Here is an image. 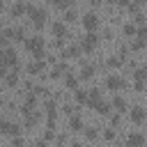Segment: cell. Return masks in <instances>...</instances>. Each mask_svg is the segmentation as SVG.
I'll list each match as a JSON object with an SVG mask.
<instances>
[{
	"label": "cell",
	"mask_w": 147,
	"mask_h": 147,
	"mask_svg": "<svg viewBox=\"0 0 147 147\" xmlns=\"http://www.w3.org/2000/svg\"><path fill=\"white\" fill-rule=\"evenodd\" d=\"M11 39H16V41H23L25 39V28H14V34H11Z\"/></svg>",
	"instance_id": "cell-25"
},
{
	"label": "cell",
	"mask_w": 147,
	"mask_h": 147,
	"mask_svg": "<svg viewBox=\"0 0 147 147\" xmlns=\"http://www.w3.org/2000/svg\"><path fill=\"white\" fill-rule=\"evenodd\" d=\"M2 106H5V99H2V94H0V108H2Z\"/></svg>",
	"instance_id": "cell-44"
},
{
	"label": "cell",
	"mask_w": 147,
	"mask_h": 147,
	"mask_svg": "<svg viewBox=\"0 0 147 147\" xmlns=\"http://www.w3.org/2000/svg\"><path fill=\"white\" fill-rule=\"evenodd\" d=\"M44 110H46L48 117H55V110H57V108H55V101H53V99H46V101H44Z\"/></svg>",
	"instance_id": "cell-22"
},
{
	"label": "cell",
	"mask_w": 147,
	"mask_h": 147,
	"mask_svg": "<svg viewBox=\"0 0 147 147\" xmlns=\"http://www.w3.org/2000/svg\"><path fill=\"white\" fill-rule=\"evenodd\" d=\"M142 46H145V39H140V37H136V39L131 41V48H133V51H142Z\"/></svg>",
	"instance_id": "cell-28"
},
{
	"label": "cell",
	"mask_w": 147,
	"mask_h": 147,
	"mask_svg": "<svg viewBox=\"0 0 147 147\" xmlns=\"http://www.w3.org/2000/svg\"><path fill=\"white\" fill-rule=\"evenodd\" d=\"M25 11H28V5H25V2H14L11 16H21V14H25Z\"/></svg>",
	"instance_id": "cell-19"
},
{
	"label": "cell",
	"mask_w": 147,
	"mask_h": 147,
	"mask_svg": "<svg viewBox=\"0 0 147 147\" xmlns=\"http://www.w3.org/2000/svg\"><path fill=\"white\" fill-rule=\"evenodd\" d=\"M9 124H11L9 119H5V117L0 119V133H2V136H5V133H9Z\"/></svg>",
	"instance_id": "cell-30"
},
{
	"label": "cell",
	"mask_w": 147,
	"mask_h": 147,
	"mask_svg": "<svg viewBox=\"0 0 147 147\" xmlns=\"http://www.w3.org/2000/svg\"><path fill=\"white\" fill-rule=\"evenodd\" d=\"M92 2V7H96V5H101V0H90Z\"/></svg>",
	"instance_id": "cell-43"
},
{
	"label": "cell",
	"mask_w": 147,
	"mask_h": 147,
	"mask_svg": "<svg viewBox=\"0 0 147 147\" xmlns=\"http://www.w3.org/2000/svg\"><path fill=\"white\" fill-rule=\"evenodd\" d=\"M74 99H76V103H87V90H74Z\"/></svg>",
	"instance_id": "cell-21"
},
{
	"label": "cell",
	"mask_w": 147,
	"mask_h": 147,
	"mask_svg": "<svg viewBox=\"0 0 147 147\" xmlns=\"http://www.w3.org/2000/svg\"><path fill=\"white\" fill-rule=\"evenodd\" d=\"M106 87H108L110 92H117V90L126 87V80H124V78H119L117 74H110V76L106 78Z\"/></svg>",
	"instance_id": "cell-4"
},
{
	"label": "cell",
	"mask_w": 147,
	"mask_h": 147,
	"mask_svg": "<svg viewBox=\"0 0 147 147\" xmlns=\"http://www.w3.org/2000/svg\"><path fill=\"white\" fill-rule=\"evenodd\" d=\"M115 2H117V0H108V5H115Z\"/></svg>",
	"instance_id": "cell-45"
},
{
	"label": "cell",
	"mask_w": 147,
	"mask_h": 147,
	"mask_svg": "<svg viewBox=\"0 0 147 147\" xmlns=\"http://www.w3.org/2000/svg\"><path fill=\"white\" fill-rule=\"evenodd\" d=\"M23 41H25L28 51H34V48H44V37H39V34H34V37H25Z\"/></svg>",
	"instance_id": "cell-7"
},
{
	"label": "cell",
	"mask_w": 147,
	"mask_h": 147,
	"mask_svg": "<svg viewBox=\"0 0 147 147\" xmlns=\"http://www.w3.org/2000/svg\"><path fill=\"white\" fill-rule=\"evenodd\" d=\"M96 41H99V34H96V30H87V34L83 37V41H80L78 46H80V51H85V53H92V48L96 46Z\"/></svg>",
	"instance_id": "cell-3"
},
{
	"label": "cell",
	"mask_w": 147,
	"mask_h": 147,
	"mask_svg": "<svg viewBox=\"0 0 147 147\" xmlns=\"http://www.w3.org/2000/svg\"><path fill=\"white\" fill-rule=\"evenodd\" d=\"M122 30H124V34H126V37H133V34H136V25H133V23H124V28H122Z\"/></svg>",
	"instance_id": "cell-27"
},
{
	"label": "cell",
	"mask_w": 147,
	"mask_h": 147,
	"mask_svg": "<svg viewBox=\"0 0 147 147\" xmlns=\"http://www.w3.org/2000/svg\"><path fill=\"white\" fill-rule=\"evenodd\" d=\"M28 16L34 23V28H41L46 23V9L44 7H28Z\"/></svg>",
	"instance_id": "cell-2"
},
{
	"label": "cell",
	"mask_w": 147,
	"mask_h": 147,
	"mask_svg": "<svg viewBox=\"0 0 147 147\" xmlns=\"http://www.w3.org/2000/svg\"><path fill=\"white\" fill-rule=\"evenodd\" d=\"M110 108L122 115V113H126V101H124L122 96H113V99H110Z\"/></svg>",
	"instance_id": "cell-8"
},
{
	"label": "cell",
	"mask_w": 147,
	"mask_h": 147,
	"mask_svg": "<svg viewBox=\"0 0 147 147\" xmlns=\"http://www.w3.org/2000/svg\"><path fill=\"white\" fill-rule=\"evenodd\" d=\"M30 53H32L34 60H44V57H46V51H44V48H34V51H30Z\"/></svg>",
	"instance_id": "cell-29"
},
{
	"label": "cell",
	"mask_w": 147,
	"mask_h": 147,
	"mask_svg": "<svg viewBox=\"0 0 147 147\" xmlns=\"http://www.w3.org/2000/svg\"><path fill=\"white\" fill-rule=\"evenodd\" d=\"M64 85L69 87V90H76L78 87V78L71 74V71H67V78H64Z\"/></svg>",
	"instance_id": "cell-20"
},
{
	"label": "cell",
	"mask_w": 147,
	"mask_h": 147,
	"mask_svg": "<svg viewBox=\"0 0 147 147\" xmlns=\"http://www.w3.org/2000/svg\"><path fill=\"white\" fill-rule=\"evenodd\" d=\"M94 110H96L99 115H110V113H113V108H110V101H101V99L94 103Z\"/></svg>",
	"instance_id": "cell-14"
},
{
	"label": "cell",
	"mask_w": 147,
	"mask_h": 147,
	"mask_svg": "<svg viewBox=\"0 0 147 147\" xmlns=\"http://www.w3.org/2000/svg\"><path fill=\"white\" fill-rule=\"evenodd\" d=\"M122 64V57H108V67H119Z\"/></svg>",
	"instance_id": "cell-36"
},
{
	"label": "cell",
	"mask_w": 147,
	"mask_h": 147,
	"mask_svg": "<svg viewBox=\"0 0 147 147\" xmlns=\"http://www.w3.org/2000/svg\"><path fill=\"white\" fill-rule=\"evenodd\" d=\"M131 122L133 124H145V110L140 108V106H136V108H131Z\"/></svg>",
	"instance_id": "cell-9"
},
{
	"label": "cell",
	"mask_w": 147,
	"mask_h": 147,
	"mask_svg": "<svg viewBox=\"0 0 147 147\" xmlns=\"http://www.w3.org/2000/svg\"><path fill=\"white\" fill-rule=\"evenodd\" d=\"M0 64H5V67H21L18 57H16V51L11 46H2L0 48Z\"/></svg>",
	"instance_id": "cell-1"
},
{
	"label": "cell",
	"mask_w": 147,
	"mask_h": 147,
	"mask_svg": "<svg viewBox=\"0 0 147 147\" xmlns=\"http://www.w3.org/2000/svg\"><path fill=\"white\" fill-rule=\"evenodd\" d=\"M103 138L106 140H115V129H106L103 131Z\"/></svg>",
	"instance_id": "cell-37"
},
{
	"label": "cell",
	"mask_w": 147,
	"mask_h": 147,
	"mask_svg": "<svg viewBox=\"0 0 147 147\" xmlns=\"http://www.w3.org/2000/svg\"><path fill=\"white\" fill-rule=\"evenodd\" d=\"M126 145H129V147H142V145H145V136H142V133H129Z\"/></svg>",
	"instance_id": "cell-11"
},
{
	"label": "cell",
	"mask_w": 147,
	"mask_h": 147,
	"mask_svg": "<svg viewBox=\"0 0 147 147\" xmlns=\"http://www.w3.org/2000/svg\"><path fill=\"white\" fill-rule=\"evenodd\" d=\"M119 122H122V119H119V113L110 115V126H113V129H117V126H119Z\"/></svg>",
	"instance_id": "cell-33"
},
{
	"label": "cell",
	"mask_w": 147,
	"mask_h": 147,
	"mask_svg": "<svg viewBox=\"0 0 147 147\" xmlns=\"http://www.w3.org/2000/svg\"><path fill=\"white\" fill-rule=\"evenodd\" d=\"M62 113H64V115H74V113H76V106H71V103H64V106H62Z\"/></svg>",
	"instance_id": "cell-32"
},
{
	"label": "cell",
	"mask_w": 147,
	"mask_h": 147,
	"mask_svg": "<svg viewBox=\"0 0 147 147\" xmlns=\"http://www.w3.org/2000/svg\"><path fill=\"white\" fill-rule=\"evenodd\" d=\"M69 131H74V133H78V131H83V119H80V115H69Z\"/></svg>",
	"instance_id": "cell-10"
},
{
	"label": "cell",
	"mask_w": 147,
	"mask_h": 147,
	"mask_svg": "<svg viewBox=\"0 0 147 147\" xmlns=\"http://www.w3.org/2000/svg\"><path fill=\"white\" fill-rule=\"evenodd\" d=\"M136 90H138V92H142V90H145V85H142V80H136Z\"/></svg>",
	"instance_id": "cell-40"
},
{
	"label": "cell",
	"mask_w": 147,
	"mask_h": 147,
	"mask_svg": "<svg viewBox=\"0 0 147 147\" xmlns=\"http://www.w3.org/2000/svg\"><path fill=\"white\" fill-rule=\"evenodd\" d=\"M51 5H55L57 9H67V7H71L74 5V0H48Z\"/></svg>",
	"instance_id": "cell-24"
},
{
	"label": "cell",
	"mask_w": 147,
	"mask_h": 147,
	"mask_svg": "<svg viewBox=\"0 0 147 147\" xmlns=\"http://www.w3.org/2000/svg\"><path fill=\"white\" fill-rule=\"evenodd\" d=\"M62 57H80V46H78V44L69 46L67 51H62Z\"/></svg>",
	"instance_id": "cell-17"
},
{
	"label": "cell",
	"mask_w": 147,
	"mask_h": 147,
	"mask_svg": "<svg viewBox=\"0 0 147 147\" xmlns=\"http://www.w3.org/2000/svg\"><path fill=\"white\" fill-rule=\"evenodd\" d=\"M133 18H136V23H138V25H142V23H145V14H140V11H136V16H133Z\"/></svg>",
	"instance_id": "cell-38"
},
{
	"label": "cell",
	"mask_w": 147,
	"mask_h": 147,
	"mask_svg": "<svg viewBox=\"0 0 147 147\" xmlns=\"http://www.w3.org/2000/svg\"><path fill=\"white\" fill-rule=\"evenodd\" d=\"M18 133H21V126L11 122V124H9V133H7V136H18Z\"/></svg>",
	"instance_id": "cell-34"
},
{
	"label": "cell",
	"mask_w": 147,
	"mask_h": 147,
	"mask_svg": "<svg viewBox=\"0 0 147 147\" xmlns=\"http://www.w3.org/2000/svg\"><path fill=\"white\" fill-rule=\"evenodd\" d=\"M94 64H83V71H80V80H90L94 76Z\"/></svg>",
	"instance_id": "cell-18"
},
{
	"label": "cell",
	"mask_w": 147,
	"mask_h": 147,
	"mask_svg": "<svg viewBox=\"0 0 147 147\" xmlns=\"http://www.w3.org/2000/svg\"><path fill=\"white\" fill-rule=\"evenodd\" d=\"M83 28H85V30H96V28H99V16H96L94 11H87V14L83 16Z\"/></svg>",
	"instance_id": "cell-5"
},
{
	"label": "cell",
	"mask_w": 147,
	"mask_h": 147,
	"mask_svg": "<svg viewBox=\"0 0 147 147\" xmlns=\"http://www.w3.org/2000/svg\"><path fill=\"white\" fill-rule=\"evenodd\" d=\"M18 69H21V67H11V71L5 74V83H7V87H16V85L21 83V78H18Z\"/></svg>",
	"instance_id": "cell-6"
},
{
	"label": "cell",
	"mask_w": 147,
	"mask_h": 147,
	"mask_svg": "<svg viewBox=\"0 0 147 147\" xmlns=\"http://www.w3.org/2000/svg\"><path fill=\"white\" fill-rule=\"evenodd\" d=\"M53 140H55V142H57V145H62V142H67V136H55V138H53Z\"/></svg>",
	"instance_id": "cell-39"
},
{
	"label": "cell",
	"mask_w": 147,
	"mask_h": 147,
	"mask_svg": "<svg viewBox=\"0 0 147 147\" xmlns=\"http://www.w3.org/2000/svg\"><path fill=\"white\" fill-rule=\"evenodd\" d=\"M30 92H34V94H39V96H46V94H48V90H46L44 85H37V87H32Z\"/></svg>",
	"instance_id": "cell-31"
},
{
	"label": "cell",
	"mask_w": 147,
	"mask_h": 147,
	"mask_svg": "<svg viewBox=\"0 0 147 147\" xmlns=\"http://www.w3.org/2000/svg\"><path fill=\"white\" fill-rule=\"evenodd\" d=\"M101 99V90L99 87H92V90H87V106L90 108H94V103Z\"/></svg>",
	"instance_id": "cell-13"
},
{
	"label": "cell",
	"mask_w": 147,
	"mask_h": 147,
	"mask_svg": "<svg viewBox=\"0 0 147 147\" xmlns=\"http://www.w3.org/2000/svg\"><path fill=\"white\" fill-rule=\"evenodd\" d=\"M129 2H131V0H117V2H115V5H119V7H126V5H129Z\"/></svg>",
	"instance_id": "cell-41"
},
{
	"label": "cell",
	"mask_w": 147,
	"mask_h": 147,
	"mask_svg": "<svg viewBox=\"0 0 147 147\" xmlns=\"http://www.w3.org/2000/svg\"><path fill=\"white\" fill-rule=\"evenodd\" d=\"M133 76H136V80H145V69L142 67H136V74Z\"/></svg>",
	"instance_id": "cell-35"
},
{
	"label": "cell",
	"mask_w": 147,
	"mask_h": 147,
	"mask_svg": "<svg viewBox=\"0 0 147 147\" xmlns=\"http://www.w3.org/2000/svg\"><path fill=\"white\" fill-rule=\"evenodd\" d=\"M51 30H53L55 37H67V25H64V21H55V23L51 25Z\"/></svg>",
	"instance_id": "cell-15"
},
{
	"label": "cell",
	"mask_w": 147,
	"mask_h": 147,
	"mask_svg": "<svg viewBox=\"0 0 147 147\" xmlns=\"http://www.w3.org/2000/svg\"><path fill=\"white\" fill-rule=\"evenodd\" d=\"M83 131H85V138H87V140H96V138H99V131H96V129H92V126H90V129H85V126H83Z\"/></svg>",
	"instance_id": "cell-26"
},
{
	"label": "cell",
	"mask_w": 147,
	"mask_h": 147,
	"mask_svg": "<svg viewBox=\"0 0 147 147\" xmlns=\"http://www.w3.org/2000/svg\"><path fill=\"white\" fill-rule=\"evenodd\" d=\"M76 18H78V14H76V9H71V7H67V11H64V18H62V21H64V23H74Z\"/></svg>",
	"instance_id": "cell-23"
},
{
	"label": "cell",
	"mask_w": 147,
	"mask_h": 147,
	"mask_svg": "<svg viewBox=\"0 0 147 147\" xmlns=\"http://www.w3.org/2000/svg\"><path fill=\"white\" fill-rule=\"evenodd\" d=\"M67 71H69V67H67L64 62H55V67L51 69V74H48V76H51V78H60V76H62V74H67Z\"/></svg>",
	"instance_id": "cell-12"
},
{
	"label": "cell",
	"mask_w": 147,
	"mask_h": 147,
	"mask_svg": "<svg viewBox=\"0 0 147 147\" xmlns=\"http://www.w3.org/2000/svg\"><path fill=\"white\" fill-rule=\"evenodd\" d=\"M41 71H44V60H34V62L28 64V74H30V76H37V74H41Z\"/></svg>",
	"instance_id": "cell-16"
},
{
	"label": "cell",
	"mask_w": 147,
	"mask_h": 147,
	"mask_svg": "<svg viewBox=\"0 0 147 147\" xmlns=\"http://www.w3.org/2000/svg\"><path fill=\"white\" fill-rule=\"evenodd\" d=\"M133 2H136V5H138V7H140V5H145V2H147V0H133Z\"/></svg>",
	"instance_id": "cell-42"
}]
</instances>
